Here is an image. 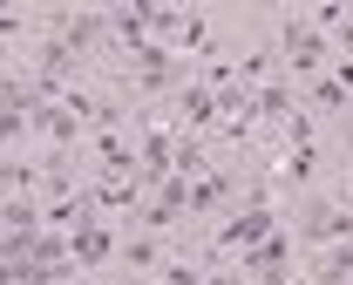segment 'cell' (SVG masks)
<instances>
[{
    "label": "cell",
    "mask_w": 353,
    "mask_h": 285,
    "mask_svg": "<svg viewBox=\"0 0 353 285\" xmlns=\"http://www.w3.org/2000/svg\"><path fill=\"white\" fill-rule=\"evenodd\" d=\"M116 251H123V231H116V224H82V231H68V258H75L82 279L116 272Z\"/></svg>",
    "instance_id": "cell-1"
},
{
    "label": "cell",
    "mask_w": 353,
    "mask_h": 285,
    "mask_svg": "<svg viewBox=\"0 0 353 285\" xmlns=\"http://www.w3.org/2000/svg\"><path fill=\"white\" fill-rule=\"evenodd\" d=\"M163 116H170L176 129H190V136H211V129H218V89H204V82L190 75V82L163 102Z\"/></svg>",
    "instance_id": "cell-2"
},
{
    "label": "cell",
    "mask_w": 353,
    "mask_h": 285,
    "mask_svg": "<svg viewBox=\"0 0 353 285\" xmlns=\"http://www.w3.org/2000/svg\"><path fill=\"white\" fill-rule=\"evenodd\" d=\"M28 123H34V136H41L48 149H68V156H82V149H88V123H82V116H68L61 102H34Z\"/></svg>",
    "instance_id": "cell-3"
},
{
    "label": "cell",
    "mask_w": 353,
    "mask_h": 285,
    "mask_svg": "<svg viewBox=\"0 0 353 285\" xmlns=\"http://www.w3.org/2000/svg\"><path fill=\"white\" fill-rule=\"evenodd\" d=\"M163 258H170V244L150 231H123V251H116V272H130V279H157L163 272Z\"/></svg>",
    "instance_id": "cell-4"
},
{
    "label": "cell",
    "mask_w": 353,
    "mask_h": 285,
    "mask_svg": "<svg viewBox=\"0 0 353 285\" xmlns=\"http://www.w3.org/2000/svg\"><path fill=\"white\" fill-rule=\"evenodd\" d=\"M292 109H299V82H292V75H279V82H265V89H259V116H265V129H279Z\"/></svg>",
    "instance_id": "cell-5"
},
{
    "label": "cell",
    "mask_w": 353,
    "mask_h": 285,
    "mask_svg": "<svg viewBox=\"0 0 353 285\" xmlns=\"http://www.w3.org/2000/svg\"><path fill=\"white\" fill-rule=\"evenodd\" d=\"M204 272H211L204 258H190V251H170V258H163V272H157V285H204Z\"/></svg>",
    "instance_id": "cell-6"
},
{
    "label": "cell",
    "mask_w": 353,
    "mask_h": 285,
    "mask_svg": "<svg viewBox=\"0 0 353 285\" xmlns=\"http://www.w3.org/2000/svg\"><path fill=\"white\" fill-rule=\"evenodd\" d=\"M150 197H157L163 211H183V218H190V184H183V177H163V184L150 190Z\"/></svg>",
    "instance_id": "cell-7"
}]
</instances>
